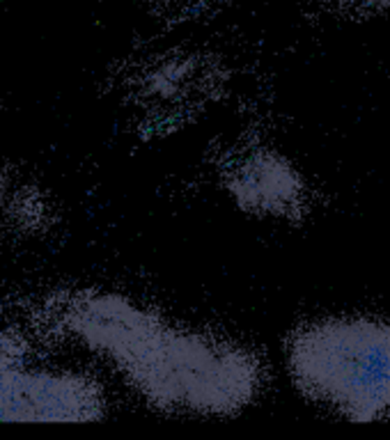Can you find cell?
<instances>
[{"instance_id":"cell-4","label":"cell","mask_w":390,"mask_h":440,"mask_svg":"<svg viewBox=\"0 0 390 440\" xmlns=\"http://www.w3.org/2000/svg\"><path fill=\"white\" fill-rule=\"evenodd\" d=\"M227 188L244 211L298 220L306 213V182L285 156L255 149L229 170Z\"/></svg>"},{"instance_id":"cell-5","label":"cell","mask_w":390,"mask_h":440,"mask_svg":"<svg viewBox=\"0 0 390 440\" xmlns=\"http://www.w3.org/2000/svg\"><path fill=\"white\" fill-rule=\"evenodd\" d=\"M338 10L351 16H372L381 14L390 7V0H329Z\"/></svg>"},{"instance_id":"cell-3","label":"cell","mask_w":390,"mask_h":440,"mask_svg":"<svg viewBox=\"0 0 390 440\" xmlns=\"http://www.w3.org/2000/svg\"><path fill=\"white\" fill-rule=\"evenodd\" d=\"M99 403L78 376L21 370L0 348V420H90Z\"/></svg>"},{"instance_id":"cell-2","label":"cell","mask_w":390,"mask_h":440,"mask_svg":"<svg viewBox=\"0 0 390 440\" xmlns=\"http://www.w3.org/2000/svg\"><path fill=\"white\" fill-rule=\"evenodd\" d=\"M287 367L310 401L367 425L390 410V321L329 317L291 335Z\"/></svg>"},{"instance_id":"cell-1","label":"cell","mask_w":390,"mask_h":440,"mask_svg":"<svg viewBox=\"0 0 390 440\" xmlns=\"http://www.w3.org/2000/svg\"><path fill=\"white\" fill-rule=\"evenodd\" d=\"M60 317L158 406L225 415L251 403L260 388V365L246 348L172 328L120 296L72 301Z\"/></svg>"}]
</instances>
